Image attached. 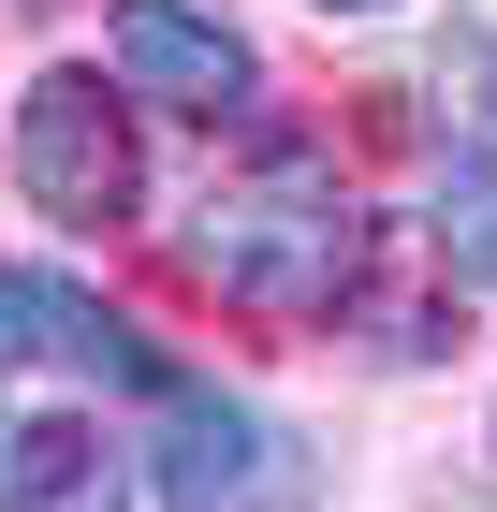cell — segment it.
Returning a JSON list of instances; mask_svg holds the SVG:
<instances>
[{
    "label": "cell",
    "mask_w": 497,
    "mask_h": 512,
    "mask_svg": "<svg viewBox=\"0 0 497 512\" xmlns=\"http://www.w3.org/2000/svg\"><path fill=\"white\" fill-rule=\"evenodd\" d=\"M15 512H147V498H132V454L88 410H59V425L15 439Z\"/></svg>",
    "instance_id": "52a82bcc"
},
{
    "label": "cell",
    "mask_w": 497,
    "mask_h": 512,
    "mask_svg": "<svg viewBox=\"0 0 497 512\" xmlns=\"http://www.w3.org/2000/svg\"><path fill=\"white\" fill-rule=\"evenodd\" d=\"M15 352H44V322H30V278L0 264V366H15Z\"/></svg>",
    "instance_id": "9c48e42d"
},
{
    "label": "cell",
    "mask_w": 497,
    "mask_h": 512,
    "mask_svg": "<svg viewBox=\"0 0 497 512\" xmlns=\"http://www.w3.org/2000/svg\"><path fill=\"white\" fill-rule=\"evenodd\" d=\"M337 322H351L381 366H439V352H454V322H468V278L439 264V235H381Z\"/></svg>",
    "instance_id": "5b68a950"
},
{
    "label": "cell",
    "mask_w": 497,
    "mask_h": 512,
    "mask_svg": "<svg viewBox=\"0 0 497 512\" xmlns=\"http://www.w3.org/2000/svg\"><path fill=\"white\" fill-rule=\"evenodd\" d=\"M30 322H44V366H74V381H117V395H176L161 337L132 308H103L88 278H30Z\"/></svg>",
    "instance_id": "8992f818"
},
{
    "label": "cell",
    "mask_w": 497,
    "mask_h": 512,
    "mask_svg": "<svg viewBox=\"0 0 497 512\" xmlns=\"http://www.w3.org/2000/svg\"><path fill=\"white\" fill-rule=\"evenodd\" d=\"M322 15H395V0H322Z\"/></svg>",
    "instance_id": "8fae6325"
},
{
    "label": "cell",
    "mask_w": 497,
    "mask_h": 512,
    "mask_svg": "<svg viewBox=\"0 0 497 512\" xmlns=\"http://www.w3.org/2000/svg\"><path fill=\"white\" fill-rule=\"evenodd\" d=\"M15 439H30V425H15V410H0V512H15Z\"/></svg>",
    "instance_id": "30bf717a"
},
{
    "label": "cell",
    "mask_w": 497,
    "mask_h": 512,
    "mask_svg": "<svg viewBox=\"0 0 497 512\" xmlns=\"http://www.w3.org/2000/svg\"><path fill=\"white\" fill-rule=\"evenodd\" d=\"M176 249H191V278L220 308H249V322H337L381 235H366V205H351L307 147H264L249 176H220V191L191 205Z\"/></svg>",
    "instance_id": "6da1fadb"
},
{
    "label": "cell",
    "mask_w": 497,
    "mask_h": 512,
    "mask_svg": "<svg viewBox=\"0 0 497 512\" xmlns=\"http://www.w3.org/2000/svg\"><path fill=\"white\" fill-rule=\"evenodd\" d=\"M424 235H439V264H454L468 293H497V147H454L424 176Z\"/></svg>",
    "instance_id": "ba28073f"
},
{
    "label": "cell",
    "mask_w": 497,
    "mask_h": 512,
    "mask_svg": "<svg viewBox=\"0 0 497 512\" xmlns=\"http://www.w3.org/2000/svg\"><path fill=\"white\" fill-rule=\"evenodd\" d=\"M103 74L132 88V103H161V118H234V103L264 88V59H249V30L205 15V0H117L103 15Z\"/></svg>",
    "instance_id": "277c9868"
},
{
    "label": "cell",
    "mask_w": 497,
    "mask_h": 512,
    "mask_svg": "<svg viewBox=\"0 0 497 512\" xmlns=\"http://www.w3.org/2000/svg\"><path fill=\"white\" fill-rule=\"evenodd\" d=\"M307 439L234 381H176L147 439V512H307Z\"/></svg>",
    "instance_id": "3957f363"
},
{
    "label": "cell",
    "mask_w": 497,
    "mask_h": 512,
    "mask_svg": "<svg viewBox=\"0 0 497 512\" xmlns=\"http://www.w3.org/2000/svg\"><path fill=\"white\" fill-rule=\"evenodd\" d=\"M483 118H497V59H483Z\"/></svg>",
    "instance_id": "7c38bea8"
},
{
    "label": "cell",
    "mask_w": 497,
    "mask_h": 512,
    "mask_svg": "<svg viewBox=\"0 0 497 512\" xmlns=\"http://www.w3.org/2000/svg\"><path fill=\"white\" fill-rule=\"evenodd\" d=\"M15 191H30L59 235H132V205H147L132 88L117 74H30V103H15Z\"/></svg>",
    "instance_id": "7a4b0ae2"
}]
</instances>
